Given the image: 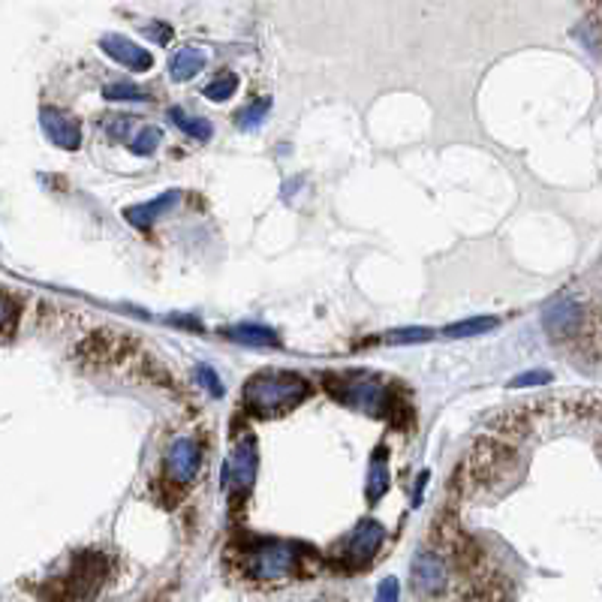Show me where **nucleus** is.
<instances>
[{
  "instance_id": "nucleus-6",
  "label": "nucleus",
  "mask_w": 602,
  "mask_h": 602,
  "mask_svg": "<svg viewBox=\"0 0 602 602\" xmlns=\"http://www.w3.org/2000/svg\"><path fill=\"white\" fill-rule=\"evenodd\" d=\"M253 479H256V443L250 434H244V440H238L235 452L224 464V485L233 488L235 494H247Z\"/></svg>"
},
{
  "instance_id": "nucleus-5",
  "label": "nucleus",
  "mask_w": 602,
  "mask_h": 602,
  "mask_svg": "<svg viewBox=\"0 0 602 602\" xmlns=\"http://www.w3.org/2000/svg\"><path fill=\"white\" fill-rule=\"evenodd\" d=\"M386 540V527L377 521H361L353 533L347 536L344 545V567L347 569H365L370 567V560L377 558V551L383 549Z\"/></svg>"
},
{
  "instance_id": "nucleus-17",
  "label": "nucleus",
  "mask_w": 602,
  "mask_h": 602,
  "mask_svg": "<svg viewBox=\"0 0 602 602\" xmlns=\"http://www.w3.org/2000/svg\"><path fill=\"white\" fill-rule=\"evenodd\" d=\"M497 326H500V317H470V320L452 322V326L443 329V335L446 338H473V335H485V331L497 329Z\"/></svg>"
},
{
  "instance_id": "nucleus-1",
  "label": "nucleus",
  "mask_w": 602,
  "mask_h": 602,
  "mask_svg": "<svg viewBox=\"0 0 602 602\" xmlns=\"http://www.w3.org/2000/svg\"><path fill=\"white\" fill-rule=\"evenodd\" d=\"M311 395V383L290 370H265L244 386V406L253 416H281Z\"/></svg>"
},
{
  "instance_id": "nucleus-9",
  "label": "nucleus",
  "mask_w": 602,
  "mask_h": 602,
  "mask_svg": "<svg viewBox=\"0 0 602 602\" xmlns=\"http://www.w3.org/2000/svg\"><path fill=\"white\" fill-rule=\"evenodd\" d=\"M446 581H449V569H446V560L440 558V554L434 551H422L419 558L413 563V585L419 594L425 597H437L446 590Z\"/></svg>"
},
{
  "instance_id": "nucleus-10",
  "label": "nucleus",
  "mask_w": 602,
  "mask_h": 602,
  "mask_svg": "<svg viewBox=\"0 0 602 602\" xmlns=\"http://www.w3.org/2000/svg\"><path fill=\"white\" fill-rule=\"evenodd\" d=\"M100 49H103L115 63H120V67H127L133 72H148L154 67L151 52L142 49V45H136L133 40H127V36L106 33L103 40H100Z\"/></svg>"
},
{
  "instance_id": "nucleus-13",
  "label": "nucleus",
  "mask_w": 602,
  "mask_h": 602,
  "mask_svg": "<svg viewBox=\"0 0 602 602\" xmlns=\"http://www.w3.org/2000/svg\"><path fill=\"white\" fill-rule=\"evenodd\" d=\"M178 196H181L178 190H169V193H163V196H157V199H151V202H142V205H129V208L124 211V217H127L133 226L145 229V226H151L166 208H172L175 202H178Z\"/></svg>"
},
{
  "instance_id": "nucleus-28",
  "label": "nucleus",
  "mask_w": 602,
  "mask_h": 602,
  "mask_svg": "<svg viewBox=\"0 0 602 602\" xmlns=\"http://www.w3.org/2000/svg\"><path fill=\"white\" fill-rule=\"evenodd\" d=\"M397 594H401V590H397V581L386 578L383 585H379V590H377V599H397Z\"/></svg>"
},
{
  "instance_id": "nucleus-3",
  "label": "nucleus",
  "mask_w": 602,
  "mask_h": 602,
  "mask_svg": "<svg viewBox=\"0 0 602 602\" xmlns=\"http://www.w3.org/2000/svg\"><path fill=\"white\" fill-rule=\"evenodd\" d=\"M295 563H299V549L292 542H281V540L256 542V549L247 554V572L259 585L286 581L295 572Z\"/></svg>"
},
{
  "instance_id": "nucleus-2",
  "label": "nucleus",
  "mask_w": 602,
  "mask_h": 602,
  "mask_svg": "<svg viewBox=\"0 0 602 602\" xmlns=\"http://www.w3.org/2000/svg\"><path fill=\"white\" fill-rule=\"evenodd\" d=\"M329 395L338 404L349 410L368 413V416H388L392 401H388V386L374 374H344V377H326Z\"/></svg>"
},
{
  "instance_id": "nucleus-8",
  "label": "nucleus",
  "mask_w": 602,
  "mask_h": 602,
  "mask_svg": "<svg viewBox=\"0 0 602 602\" xmlns=\"http://www.w3.org/2000/svg\"><path fill=\"white\" fill-rule=\"evenodd\" d=\"M40 124H43V133L49 139L52 145L63 148V151H76L81 145V127L76 118H70L67 112H61V109H49L45 106L40 112Z\"/></svg>"
},
{
  "instance_id": "nucleus-7",
  "label": "nucleus",
  "mask_w": 602,
  "mask_h": 602,
  "mask_svg": "<svg viewBox=\"0 0 602 602\" xmlns=\"http://www.w3.org/2000/svg\"><path fill=\"white\" fill-rule=\"evenodd\" d=\"M199 467H202V449L190 437L175 440L169 455H166V473H169V479L178 482V485H190L196 479Z\"/></svg>"
},
{
  "instance_id": "nucleus-12",
  "label": "nucleus",
  "mask_w": 602,
  "mask_h": 602,
  "mask_svg": "<svg viewBox=\"0 0 602 602\" xmlns=\"http://www.w3.org/2000/svg\"><path fill=\"white\" fill-rule=\"evenodd\" d=\"M224 338L241 347H277L281 340L268 326H256V322H238V326L224 329Z\"/></svg>"
},
{
  "instance_id": "nucleus-11",
  "label": "nucleus",
  "mask_w": 602,
  "mask_h": 602,
  "mask_svg": "<svg viewBox=\"0 0 602 602\" xmlns=\"http://www.w3.org/2000/svg\"><path fill=\"white\" fill-rule=\"evenodd\" d=\"M103 576H106V558L97 551H88V554H79L76 560H72V594L70 597H85V590L81 585H88V594H94V588L103 585Z\"/></svg>"
},
{
  "instance_id": "nucleus-25",
  "label": "nucleus",
  "mask_w": 602,
  "mask_h": 602,
  "mask_svg": "<svg viewBox=\"0 0 602 602\" xmlns=\"http://www.w3.org/2000/svg\"><path fill=\"white\" fill-rule=\"evenodd\" d=\"M551 383V374L549 370H527V374L515 377L509 388H527V386H549Z\"/></svg>"
},
{
  "instance_id": "nucleus-15",
  "label": "nucleus",
  "mask_w": 602,
  "mask_h": 602,
  "mask_svg": "<svg viewBox=\"0 0 602 602\" xmlns=\"http://www.w3.org/2000/svg\"><path fill=\"white\" fill-rule=\"evenodd\" d=\"M202 67H205V52L181 49V52H175V58L169 61V76L175 81H187L196 76V72H202Z\"/></svg>"
},
{
  "instance_id": "nucleus-4",
  "label": "nucleus",
  "mask_w": 602,
  "mask_h": 602,
  "mask_svg": "<svg viewBox=\"0 0 602 602\" xmlns=\"http://www.w3.org/2000/svg\"><path fill=\"white\" fill-rule=\"evenodd\" d=\"M581 326H585V308L572 295H560V299L549 301V308L542 311V329L554 344L576 338Z\"/></svg>"
},
{
  "instance_id": "nucleus-26",
  "label": "nucleus",
  "mask_w": 602,
  "mask_h": 602,
  "mask_svg": "<svg viewBox=\"0 0 602 602\" xmlns=\"http://www.w3.org/2000/svg\"><path fill=\"white\" fill-rule=\"evenodd\" d=\"M13 320H15V304L6 295H0V331L13 326Z\"/></svg>"
},
{
  "instance_id": "nucleus-27",
  "label": "nucleus",
  "mask_w": 602,
  "mask_h": 602,
  "mask_svg": "<svg viewBox=\"0 0 602 602\" xmlns=\"http://www.w3.org/2000/svg\"><path fill=\"white\" fill-rule=\"evenodd\" d=\"M142 31L151 36V40H157V43H169V36H172V27H166V24H160V22L145 24Z\"/></svg>"
},
{
  "instance_id": "nucleus-14",
  "label": "nucleus",
  "mask_w": 602,
  "mask_h": 602,
  "mask_svg": "<svg viewBox=\"0 0 602 602\" xmlns=\"http://www.w3.org/2000/svg\"><path fill=\"white\" fill-rule=\"evenodd\" d=\"M388 449L377 446L374 455H370V467H368V503H379V497L388 491Z\"/></svg>"
},
{
  "instance_id": "nucleus-24",
  "label": "nucleus",
  "mask_w": 602,
  "mask_h": 602,
  "mask_svg": "<svg viewBox=\"0 0 602 602\" xmlns=\"http://www.w3.org/2000/svg\"><path fill=\"white\" fill-rule=\"evenodd\" d=\"M136 124L139 120L136 118H109V124H106V129L112 133L118 142H129V136H133V129H136Z\"/></svg>"
},
{
  "instance_id": "nucleus-21",
  "label": "nucleus",
  "mask_w": 602,
  "mask_h": 602,
  "mask_svg": "<svg viewBox=\"0 0 602 602\" xmlns=\"http://www.w3.org/2000/svg\"><path fill=\"white\" fill-rule=\"evenodd\" d=\"M268 112H272V97H259V100H253L250 106L241 109V112L235 115V124H238L241 129H250V127L263 124Z\"/></svg>"
},
{
  "instance_id": "nucleus-22",
  "label": "nucleus",
  "mask_w": 602,
  "mask_h": 602,
  "mask_svg": "<svg viewBox=\"0 0 602 602\" xmlns=\"http://www.w3.org/2000/svg\"><path fill=\"white\" fill-rule=\"evenodd\" d=\"M431 338H434L431 329H395L386 335L388 344H425Z\"/></svg>"
},
{
  "instance_id": "nucleus-23",
  "label": "nucleus",
  "mask_w": 602,
  "mask_h": 602,
  "mask_svg": "<svg viewBox=\"0 0 602 602\" xmlns=\"http://www.w3.org/2000/svg\"><path fill=\"white\" fill-rule=\"evenodd\" d=\"M196 377L202 379V386L208 388V395H211V397H224V395H226V386H224V379H220V377L215 374V368H208V365H199V368H196Z\"/></svg>"
},
{
  "instance_id": "nucleus-19",
  "label": "nucleus",
  "mask_w": 602,
  "mask_h": 602,
  "mask_svg": "<svg viewBox=\"0 0 602 602\" xmlns=\"http://www.w3.org/2000/svg\"><path fill=\"white\" fill-rule=\"evenodd\" d=\"M163 142V133L157 127H139L136 136H129V151H133L136 157H151L157 148H160Z\"/></svg>"
},
{
  "instance_id": "nucleus-18",
  "label": "nucleus",
  "mask_w": 602,
  "mask_h": 602,
  "mask_svg": "<svg viewBox=\"0 0 602 602\" xmlns=\"http://www.w3.org/2000/svg\"><path fill=\"white\" fill-rule=\"evenodd\" d=\"M103 97L112 100V103H145V100H151V94L133 85V81H112V85L103 88Z\"/></svg>"
},
{
  "instance_id": "nucleus-16",
  "label": "nucleus",
  "mask_w": 602,
  "mask_h": 602,
  "mask_svg": "<svg viewBox=\"0 0 602 602\" xmlns=\"http://www.w3.org/2000/svg\"><path fill=\"white\" fill-rule=\"evenodd\" d=\"M169 118L184 129V133L196 139V142H208V139L215 136V127H211L205 118H193V115L184 112L181 106H172V109H169Z\"/></svg>"
},
{
  "instance_id": "nucleus-20",
  "label": "nucleus",
  "mask_w": 602,
  "mask_h": 602,
  "mask_svg": "<svg viewBox=\"0 0 602 602\" xmlns=\"http://www.w3.org/2000/svg\"><path fill=\"white\" fill-rule=\"evenodd\" d=\"M235 91H238V76L235 72H224V76H217L215 81H208L202 94H205L211 103H226V100H233Z\"/></svg>"
}]
</instances>
